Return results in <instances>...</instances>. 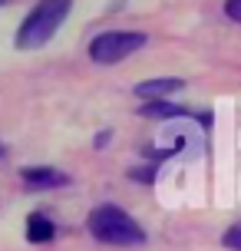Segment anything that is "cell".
Segmentation results:
<instances>
[{
  "label": "cell",
  "instance_id": "obj_8",
  "mask_svg": "<svg viewBox=\"0 0 241 251\" xmlns=\"http://www.w3.org/2000/svg\"><path fill=\"white\" fill-rule=\"evenodd\" d=\"M221 245L231 248V251H241V222H238V225H231L228 231L221 235Z\"/></svg>",
  "mask_w": 241,
  "mask_h": 251
},
{
  "label": "cell",
  "instance_id": "obj_2",
  "mask_svg": "<svg viewBox=\"0 0 241 251\" xmlns=\"http://www.w3.org/2000/svg\"><path fill=\"white\" fill-rule=\"evenodd\" d=\"M89 235L102 245H116V248H126V245H142L145 231L142 225L132 218L129 212H122L119 205H96L86 218Z\"/></svg>",
  "mask_w": 241,
  "mask_h": 251
},
{
  "label": "cell",
  "instance_id": "obj_11",
  "mask_svg": "<svg viewBox=\"0 0 241 251\" xmlns=\"http://www.w3.org/2000/svg\"><path fill=\"white\" fill-rule=\"evenodd\" d=\"M3 159H7V149H3V142H0V162H3Z\"/></svg>",
  "mask_w": 241,
  "mask_h": 251
},
{
  "label": "cell",
  "instance_id": "obj_7",
  "mask_svg": "<svg viewBox=\"0 0 241 251\" xmlns=\"http://www.w3.org/2000/svg\"><path fill=\"white\" fill-rule=\"evenodd\" d=\"M139 116H145V119H178V116H189V109L169 100H149L139 106Z\"/></svg>",
  "mask_w": 241,
  "mask_h": 251
},
{
  "label": "cell",
  "instance_id": "obj_9",
  "mask_svg": "<svg viewBox=\"0 0 241 251\" xmlns=\"http://www.w3.org/2000/svg\"><path fill=\"white\" fill-rule=\"evenodd\" d=\"M225 17L241 24V0H225Z\"/></svg>",
  "mask_w": 241,
  "mask_h": 251
},
{
  "label": "cell",
  "instance_id": "obj_6",
  "mask_svg": "<svg viewBox=\"0 0 241 251\" xmlns=\"http://www.w3.org/2000/svg\"><path fill=\"white\" fill-rule=\"evenodd\" d=\"M53 238H56V225H53L50 215L33 212L26 218V241H30V245H47V241H53Z\"/></svg>",
  "mask_w": 241,
  "mask_h": 251
},
{
  "label": "cell",
  "instance_id": "obj_12",
  "mask_svg": "<svg viewBox=\"0 0 241 251\" xmlns=\"http://www.w3.org/2000/svg\"><path fill=\"white\" fill-rule=\"evenodd\" d=\"M3 3H7V0H0V7H3Z\"/></svg>",
  "mask_w": 241,
  "mask_h": 251
},
{
  "label": "cell",
  "instance_id": "obj_5",
  "mask_svg": "<svg viewBox=\"0 0 241 251\" xmlns=\"http://www.w3.org/2000/svg\"><path fill=\"white\" fill-rule=\"evenodd\" d=\"M185 86L178 76H162V79H145V83H139L136 86V96L139 100H165V96H172V93H178V89Z\"/></svg>",
  "mask_w": 241,
  "mask_h": 251
},
{
  "label": "cell",
  "instance_id": "obj_3",
  "mask_svg": "<svg viewBox=\"0 0 241 251\" xmlns=\"http://www.w3.org/2000/svg\"><path fill=\"white\" fill-rule=\"evenodd\" d=\"M145 43H149V37L139 33V30H106L99 37H93V43H89V60L102 63V66H113V63L132 56L136 50H142Z\"/></svg>",
  "mask_w": 241,
  "mask_h": 251
},
{
  "label": "cell",
  "instance_id": "obj_1",
  "mask_svg": "<svg viewBox=\"0 0 241 251\" xmlns=\"http://www.w3.org/2000/svg\"><path fill=\"white\" fill-rule=\"evenodd\" d=\"M70 7H73V0H40L37 7L24 17V24L17 26L13 43L20 50H40V47H47L60 33L63 20L70 17Z\"/></svg>",
  "mask_w": 241,
  "mask_h": 251
},
{
  "label": "cell",
  "instance_id": "obj_10",
  "mask_svg": "<svg viewBox=\"0 0 241 251\" xmlns=\"http://www.w3.org/2000/svg\"><path fill=\"white\" fill-rule=\"evenodd\" d=\"M129 176L139 178V182H155V165H145V169H132Z\"/></svg>",
  "mask_w": 241,
  "mask_h": 251
},
{
  "label": "cell",
  "instance_id": "obj_4",
  "mask_svg": "<svg viewBox=\"0 0 241 251\" xmlns=\"http://www.w3.org/2000/svg\"><path fill=\"white\" fill-rule=\"evenodd\" d=\"M26 188H37V192H47V188H63L70 185V176L60 172V169H50V165H33V169H24L20 172Z\"/></svg>",
  "mask_w": 241,
  "mask_h": 251
}]
</instances>
